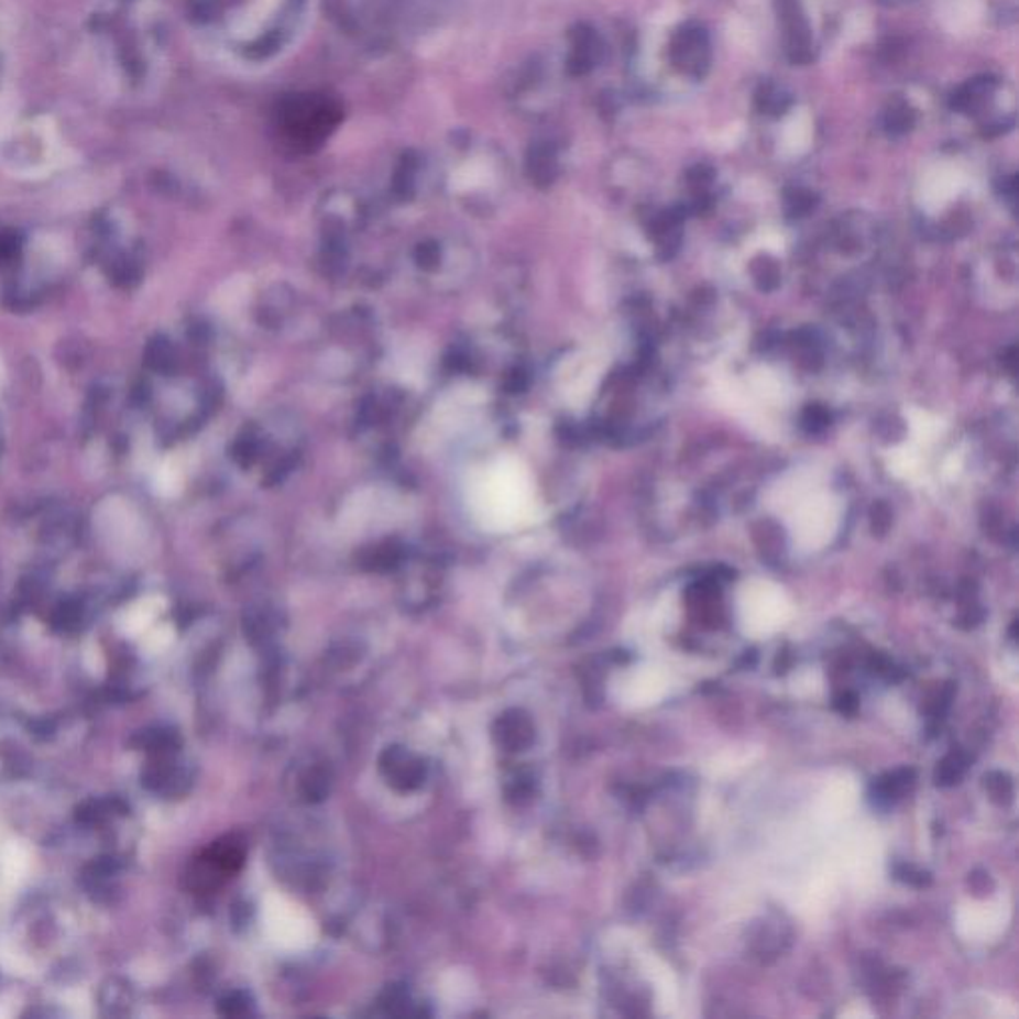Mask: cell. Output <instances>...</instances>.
<instances>
[{
	"label": "cell",
	"instance_id": "1",
	"mask_svg": "<svg viewBox=\"0 0 1019 1019\" xmlns=\"http://www.w3.org/2000/svg\"><path fill=\"white\" fill-rule=\"evenodd\" d=\"M309 0H198V21L233 61L275 63L305 29Z\"/></svg>",
	"mask_w": 1019,
	"mask_h": 1019
},
{
	"label": "cell",
	"instance_id": "2",
	"mask_svg": "<svg viewBox=\"0 0 1019 1019\" xmlns=\"http://www.w3.org/2000/svg\"><path fill=\"white\" fill-rule=\"evenodd\" d=\"M282 116L287 134L302 140L303 144H311L333 128L339 110L327 98L307 95L295 98Z\"/></svg>",
	"mask_w": 1019,
	"mask_h": 1019
},
{
	"label": "cell",
	"instance_id": "3",
	"mask_svg": "<svg viewBox=\"0 0 1019 1019\" xmlns=\"http://www.w3.org/2000/svg\"><path fill=\"white\" fill-rule=\"evenodd\" d=\"M386 782L398 792L416 791L427 779L425 763L403 747H386L379 759Z\"/></svg>",
	"mask_w": 1019,
	"mask_h": 1019
},
{
	"label": "cell",
	"instance_id": "4",
	"mask_svg": "<svg viewBox=\"0 0 1019 1019\" xmlns=\"http://www.w3.org/2000/svg\"><path fill=\"white\" fill-rule=\"evenodd\" d=\"M779 17L785 31L787 51L792 63L807 64L812 61L811 26L799 0H779Z\"/></svg>",
	"mask_w": 1019,
	"mask_h": 1019
},
{
	"label": "cell",
	"instance_id": "5",
	"mask_svg": "<svg viewBox=\"0 0 1019 1019\" xmlns=\"http://www.w3.org/2000/svg\"><path fill=\"white\" fill-rule=\"evenodd\" d=\"M492 738L506 753H524L536 741V725L524 709H508L494 721Z\"/></svg>",
	"mask_w": 1019,
	"mask_h": 1019
},
{
	"label": "cell",
	"instance_id": "6",
	"mask_svg": "<svg viewBox=\"0 0 1019 1019\" xmlns=\"http://www.w3.org/2000/svg\"><path fill=\"white\" fill-rule=\"evenodd\" d=\"M914 785V770L902 769L886 775L883 779L876 780V799L878 801L892 802L898 799L902 792L908 791Z\"/></svg>",
	"mask_w": 1019,
	"mask_h": 1019
},
{
	"label": "cell",
	"instance_id": "7",
	"mask_svg": "<svg viewBox=\"0 0 1019 1019\" xmlns=\"http://www.w3.org/2000/svg\"><path fill=\"white\" fill-rule=\"evenodd\" d=\"M144 361L156 373H169L176 363L174 347L169 344L166 337H156L147 343Z\"/></svg>",
	"mask_w": 1019,
	"mask_h": 1019
},
{
	"label": "cell",
	"instance_id": "8",
	"mask_svg": "<svg viewBox=\"0 0 1019 1019\" xmlns=\"http://www.w3.org/2000/svg\"><path fill=\"white\" fill-rule=\"evenodd\" d=\"M757 106L765 114L779 116L787 112L791 106V96L787 95L777 84H763L757 95Z\"/></svg>",
	"mask_w": 1019,
	"mask_h": 1019
},
{
	"label": "cell",
	"instance_id": "9",
	"mask_svg": "<svg viewBox=\"0 0 1019 1019\" xmlns=\"http://www.w3.org/2000/svg\"><path fill=\"white\" fill-rule=\"evenodd\" d=\"M914 124V112L910 106L906 105L902 98L892 100L890 108L886 110L885 125L890 134H905Z\"/></svg>",
	"mask_w": 1019,
	"mask_h": 1019
},
{
	"label": "cell",
	"instance_id": "10",
	"mask_svg": "<svg viewBox=\"0 0 1019 1019\" xmlns=\"http://www.w3.org/2000/svg\"><path fill=\"white\" fill-rule=\"evenodd\" d=\"M966 755L962 750H954V753L947 755L946 759L940 763L936 770V782L942 787H950V785H954V782L962 779V775L966 773Z\"/></svg>",
	"mask_w": 1019,
	"mask_h": 1019
},
{
	"label": "cell",
	"instance_id": "11",
	"mask_svg": "<svg viewBox=\"0 0 1019 1019\" xmlns=\"http://www.w3.org/2000/svg\"><path fill=\"white\" fill-rule=\"evenodd\" d=\"M303 797L309 802L322 801L329 792V775L322 769H313L302 782Z\"/></svg>",
	"mask_w": 1019,
	"mask_h": 1019
},
{
	"label": "cell",
	"instance_id": "12",
	"mask_svg": "<svg viewBox=\"0 0 1019 1019\" xmlns=\"http://www.w3.org/2000/svg\"><path fill=\"white\" fill-rule=\"evenodd\" d=\"M986 787H988L989 795H991L994 801H1011L1013 782H1011L1008 775H1004V773H991L989 777H986Z\"/></svg>",
	"mask_w": 1019,
	"mask_h": 1019
},
{
	"label": "cell",
	"instance_id": "13",
	"mask_svg": "<svg viewBox=\"0 0 1019 1019\" xmlns=\"http://www.w3.org/2000/svg\"><path fill=\"white\" fill-rule=\"evenodd\" d=\"M22 240L19 233H0V270L9 267L21 255Z\"/></svg>",
	"mask_w": 1019,
	"mask_h": 1019
},
{
	"label": "cell",
	"instance_id": "14",
	"mask_svg": "<svg viewBox=\"0 0 1019 1019\" xmlns=\"http://www.w3.org/2000/svg\"><path fill=\"white\" fill-rule=\"evenodd\" d=\"M250 998L245 994H231L226 999H221V1013L229 1018H240L250 1011Z\"/></svg>",
	"mask_w": 1019,
	"mask_h": 1019
},
{
	"label": "cell",
	"instance_id": "15",
	"mask_svg": "<svg viewBox=\"0 0 1019 1019\" xmlns=\"http://www.w3.org/2000/svg\"><path fill=\"white\" fill-rule=\"evenodd\" d=\"M896 876H898L900 880L908 883V885H930V876H928L925 873H922V870H918V868H914V866H910V864H902V866H898V868H896Z\"/></svg>",
	"mask_w": 1019,
	"mask_h": 1019
},
{
	"label": "cell",
	"instance_id": "16",
	"mask_svg": "<svg viewBox=\"0 0 1019 1019\" xmlns=\"http://www.w3.org/2000/svg\"><path fill=\"white\" fill-rule=\"evenodd\" d=\"M829 425V415L824 408H819V406H812L807 410L804 415V427L809 428L811 432H819L822 428Z\"/></svg>",
	"mask_w": 1019,
	"mask_h": 1019
},
{
	"label": "cell",
	"instance_id": "17",
	"mask_svg": "<svg viewBox=\"0 0 1019 1019\" xmlns=\"http://www.w3.org/2000/svg\"><path fill=\"white\" fill-rule=\"evenodd\" d=\"M789 206H791L792 213H804L812 208V196L807 191H795L789 199Z\"/></svg>",
	"mask_w": 1019,
	"mask_h": 1019
},
{
	"label": "cell",
	"instance_id": "18",
	"mask_svg": "<svg viewBox=\"0 0 1019 1019\" xmlns=\"http://www.w3.org/2000/svg\"><path fill=\"white\" fill-rule=\"evenodd\" d=\"M858 708V701H856V695L853 693H844L843 698H839L836 701V709L843 711V713H854Z\"/></svg>",
	"mask_w": 1019,
	"mask_h": 1019
}]
</instances>
